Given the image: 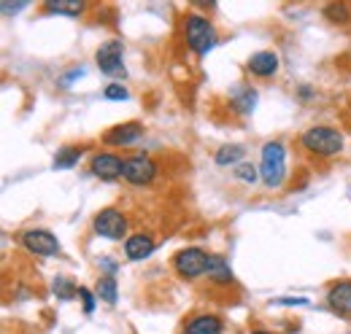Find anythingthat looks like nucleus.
<instances>
[{"label":"nucleus","instance_id":"obj_16","mask_svg":"<svg viewBox=\"0 0 351 334\" xmlns=\"http://www.w3.org/2000/svg\"><path fill=\"white\" fill-rule=\"evenodd\" d=\"M46 14H62V16H79L84 14V3L82 0H46Z\"/></svg>","mask_w":351,"mask_h":334},{"label":"nucleus","instance_id":"obj_13","mask_svg":"<svg viewBox=\"0 0 351 334\" xmlns=\"http://www.w3.org/2000/svg\"><path fill=\"white\" fill-rule=\"evenodd\" d=\"M152 250H154V237H152V235L138 232V235H130V237L125 240V253H128L130 261H141V259L152 256Z\"/></svg>","mask_w":351,"mask_h":334},{"label":"nucleus","instance_id":"obj_5","mask_svg":"<svg viewBox=\"0 0 351 334\" xmlns=\"http://www.w3.org/2000/svg\"><path fill=\"white\" fill-rule=\"evenodd\" d=\"M92 227H95V232H97L100 237H106V240H122V237L128 235V218L114 208L100 210V213L95 216Z\"/></svg>","mask_w":351,"mask_h":334},{"label":"nucleus","instance_id":"obj_25","mask_svg":"<svg viewBox=\"0 0 351 334\" xmlns=\"http://www.w3.org/2000/svg\"><path fill=\"white\" fill-rule=\"evenodd\" d=\"M79 296H82V305H84V313L95 310V294L89 292L87 286H79Z\"/></svg>","mask_w":351,"mask_h":334},{"label":"nucleus","instance_id":"obj_15","mask_svg":"<svg viewBox=\"0 0 351 334\" xmlns=\"http://www.w3.org/2000/svg\"><path fill=\"white\" fill-rule=\"evenodd\" d=\"M230 100H232V108H235L238 114H252L254 105H257V92H254L252 86H238Z\"/></svg>","mask_w":351,"mask_h":334},{"label":"nucleus","instance_id":"obj_27","mask_svg":"<svg viewBox=\"0 0 351 334\" xmlns=\"http://www.w3.org/2000/svg\"><path fill=\"white\" fill-rule=\"evenodd\" d=\"M27 3H16V5H11V3H3V14H16L19 8H25Z\"/></svg>","mask_w":351,"mask_h":334},{"label":"nucleus","instance_id":"obj_7","mask_svg":"<svg viewBox=\"0 0 351 334\" xmlns=\"http://www.w3.org/2000/svg\"><path fill=\"white\" fill-rule=\"evenodd\" d=\"M22 243H25V248L30 250V253H36V256H54V253H60V240L49 229H27L22 235Z\"/></svg>","mask_w":351,"mask_h":334},{"label":"nucleus","instance_id":"obj_8","mask_svg":"<svg viewBox=\"0 0 351 334\" xmlns=\"http://www.w3.org/2000/svg\"><path fill=\"white\" fill-rule=\"evenodd\" d=\"M125 181H130L132 186H143V183H152L157 178V165L149 159V157H132L125 159Z\"/></svg>","mask_w":351,"mask_h":334},{"label":"nucleus","instance_id":"obj_10","mask_svg":"<svg viewBox=\"0 0 351 334\" xmlns=\"http://www.w3.org/2000/svg\"><path fill=\"white\" fill-rule=\"evenodd\" d=\"M141 135H143V127L138 125V122H128V125H119V127H114V129H108V132L103 135V140H106L108 146H130Z\"/></svg>","mask_w":351,"mask_h":334},{"label":"nucleus","instance_id":"obj_24","mask_svg":"<svg viewBox=\"0 0 351 334\" xmlns=\"http://www.w3.org/2000/svg\"><path fill=\"white\" fill-rule=\"evenodd\" d=\"M235 175H238V181L254 183V181L260 178V170H257L254 165H238V170H235Z\"/></svg>","mask_w":351,"mask_h":334},{"label":"nucleus","instance_id":"obj_12","mask_svg":"<svg viewBox=\"0 0 351 334\" xmlns=\"http://www.w3.org/2000/svg\"><path fill=\"white\" fill-rule=\"evenodd\" d=\"M246 68H249L252 76L267 79V76H273L278 70V54H273V51H257V54H252V60H249Z\"/></svg>","mask_w":351,"mask_h":334},{"label":"nucleus","instance_id":"obj_2","mask_svg":"<svg viewBox=\"0 0 351 334\" xmlns=\"http://www.w3.org/2000/svg\"><path fill=\"white\" fill-rule=\"evenodd\" d=\"M300 140L311 154H319V157H335L343 149V135L332 127H311L303 132Z\"/></svg>","mask_w":351,"mask_h":334},{"label":"nucleus","instance_id":"obj_1","mask_svg":"<svg viewBox=\"0 0 351 334\" xmlns=\"http://www.w3.org/2000/svg\"><path fill=\"white\" fill-rule=\"evenodd\" d=\"M260 178L267 189H278L287 178V149L278 140H270L263 146V165Z\"/></svg>","mask_w":351,"mask_h":334},{"label":"nucleus","instance_id":"obj_14","mask_svg":"<svg viewBox=\"0 0 351 334\" xmlns=\"http://www.w3.org/2000/svg\"><path fill=\"white\" fill-rule=\"evenodd\" d=\"M184 334H221V318H217V316H197L184 326Z\"/></svg>","mask_w":351,"mask_h":334},{"label":"nucleus","instance_id":"obj_20","mask_svg":"<svg viewBox=\"0 0 351 334\" xmlns=\"http://www.w3.org/2000/svg\"><path fill=\"white\" fill-rule=\"evenodd\" d=\"M324 16H327L330 22H335V25H346L351 19V11L346 3H330V5L324 8Z\"/></svg>","mask_w":351,"mask_h":334},{"label":"nucleus","instance_id":"obj_18","mask_svg":"<svg viewBox=\"0 0 351 334\" xmlns=\"http://www.w3.org/2000/svg\"><path fill=\"white\" fill-rule=\"evenodd\" d=\"M79 159H82V149L65 146V149H60V151H57V157H54L51 167H54V170H71Z\"/></svg>","mask_w":351,"mask_h":334},{"label":"nucleus","instance_id":"obj_26","mask_svg":"<svg viewBox=\"0 0 351 334\" xmlns=\"http://www.w3.org/2000/svg\"><path fill=\"white\" fill-rule=\"evenodd\" d=\"M82 76H84V70H71V73H68V76H62V86H68V84L73 81V79H82Z\"/></svg>","mask_w":351,"mask_h":334},{"label":"nucleus","instance_id":"obj_17","mask_svg":"<svg viewBox=\"0 0 351 334\" xmlns=\"http://www.w3.org/2000/svg\"><path fill=\"white\" fill-rule=\"evenodd\" d=\"M206 275L214 281V283H232V270L230 264L221 259V256H208V270Z\"/></svg>","mask_w":351,"mask_h":334},{"label":"nucleus","instance_id":"obj_23","mask_svg":"<svg viewBox=\"0 0 351 334\" xmlns=\"http://www.w3.org/2000/svg\"><path fill=\"white\" fill-rule=\"evenodd\" d=\"M103 97H106V100H128L130 94H128V89H125L122 84H108V86L103 89Z\"/></svg>","mask_w":351,"mask_h":334},{"label":"nucleus","instance_id":"obj_3","mask_svg":"<svg viewBox=\"0 0 351 334\" xmlns=\"http://www.w3.org/2000/svg\"><path fill=\"white\" fill-rule=\"evenodd\" d=\"M184 33H186V46L195 51V54H208L217 43V33H214V25L200 16V14H189L184 19Z\"/></svg>","mask_w":351,"mask_h":334},{"label":"nucleus","instance_id":"obj_6","mask_svg":"<svg viewBox=\"0 0 351 334\" xmlns=\"http://www.w3.org/2000/svg\"><path fill=\"white\" fill-rule=\"evenodd\" d=\"M95 60H97L100 73L114 76V79H117V76H125V65H122V43H119V41L103 43V46L97 49Z\"/></svg>","mask_w":351,"mask_h":334},{"label":"nucleus","instance_id":"obj_9","mask_svg":"<svg viewBox=\"0 0 351 334\" xmlns=\"http://www.w3.org/2000/svg\"><path fill=\"white\" fill-rule=\"evenodd\" d=\"M89 170L100 181H117L119 175H125V162L117 154H95L89 162Z\"/></svg>","mask_w":351,"mask_h":334},{"label":"nucleus","instance_id":"obj_19","mask_svg":"<svg viewBox=\"0 0 351 334\" xmlns=\"http://www.w3.org/2000/svg\"><path fill=\"white\" fill-rule=\"evenodd\" d=\"M243 146H238V143H232V146H221L219 151H217V165L219 167H227V165H235V162H241L243 159Z\"/></svg>","mask_w":351,"mask_h":334},{"label":"nucleus","instance_id":"obj_4","mask_svg":"<svg viewBox=\"0 0 351 334\" xmlns=\"http://www.w3.org/2000/svg\"><path fill=\"white\" fill-rule=\"evenodd\" d=\"M173 264H176V272L181 278L192 281V278L206 275V270H208V253L203 248H184L176 253Z\"/></svg>","mask_w":351,"mask_h":334},{"label":"nucleus","instance_id":"obj_28","mask_svg":"<svg viewBox=\"0 0 351 334\" xmlns=\"http://www.w3.org/2000/svg\"><path fill=\"white\" fill-rule=\"evenodd\" d=\"M252 334H270V332H252Z\"/></svg>","mask_w":351,"mask_h":334},{"label":"nucleus","instance_id":"obj_22","mask_svg":"<svg viewBox=\"0 0 351 334\" xmlns=\"http://www.w3.org/2000/svg\"><path fill=\"white\" fill-rule=\"evenodd\" d=\"M54 294L60 296V299H73V296H79V289L68 281V278H54Z\"/></svg>","mask_w":351,"mask_h":334},{"label":"nucleus","instance_id":"obj_11","mask_svg":"<svg viewBox=\"0 0 351 334\" xmlns=\"http://www.w3.org/2000/svg\"><path fill=\"white\" fill-rule=\"evenodd\" d=\"M327 302H330V307H332L338 316L351 318V281L335 283V286L330 289V294H327Z\"/></svg>","mask_w":351,"mask_h":334},{"label":"nucleus","instance_id":"obj_21","mask_svg":"<svg viewBox=\"0 0 351 334\" xmlns=\"http://www.w3.org/2000/svg\"><path fill=\"white\" fill-rule=\"evenodd\" d=\"M97 296H100L103 302H108V305L117 302V281H114L111 275H103V278L97 281Z\"/></svg>","mask_w":351,"mask_h":334}]
</instances>
